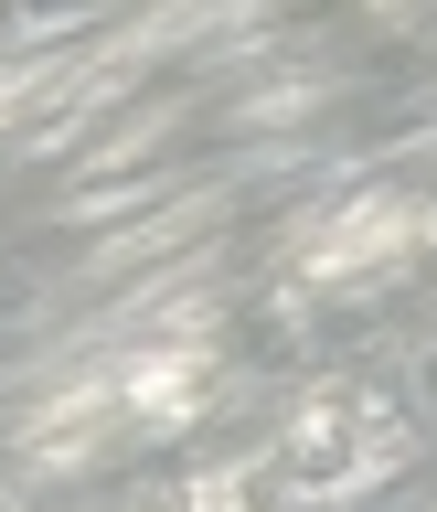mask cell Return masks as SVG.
I'll list each match as a JSON object with an SVG mask.
<instances>
[{"instance_id":"1","label":"cell","mask_w":437,"mask_h":512,"mask_svg":"<svg viewBox=\"0 0 437 512\" xmlns=\"http://www.w3.org/2000/svg\"><path fill=\"white\" fill-rule=\"evenodd\" d=\"M416 438V416H406V395L395 384H342V395H320L299 427H288V448H278V470H288V491H363V480L395 459V448Z\"/></svg>"}]
</instances>
